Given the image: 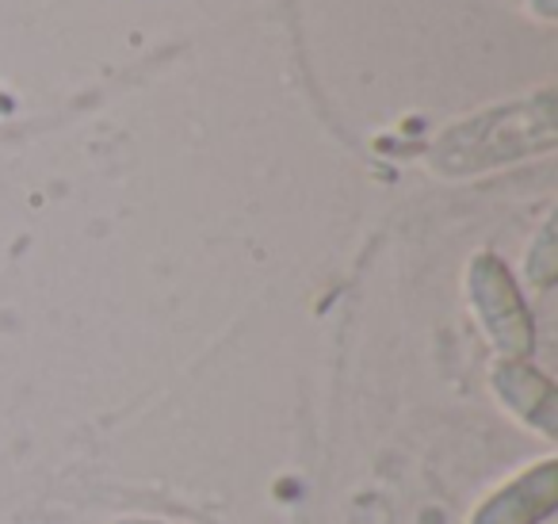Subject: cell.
Wrapping results in <instances>:
<instances>
[{
    "label": "cell",
    "instance_id": "cell-1",
    "mask_svg": "<svg viewBox=\"0 0 558 524\" xmlns=\"http://www.w3.org/2000/svg\"><path fill=\"white\" fill-rule=\"evenodd\" d=\"M550 146H555V100L550 93H543L532 104L486 111L448 131L433 150V165L444 172H478Z\"/></svg>",
    "mask_w": 558,
    "mask_h": 524
},
{
    "label": "cell",
    "instance_id": "cell-2",
    "mask_svg": "<svg viewBox=\"0 0 558 524\" xmlns=\"http://www.w3.org/2000/svg\"><path fill=\"white\" fill-rule=\"evenodd\" d=\"M466 287H471L474 314H478L482 330L489 333L497 353H505V360H524V356H532L535 325H532V314H527L524 299H520L517 284H512L509 269L489 253L474 257L471 272H466Z\"/></svg>",
    "mask_w": 558,
    "mask_h": 524
},
{
    "label": "cell",
    "instance_id": "cell-3",
    "mask_svg": "<svg viewBox=\"0 0 558 524\" xmlns=\"http://www.w3.org/2000/svg\"><path fill=\"white\" fill-rule=\"evenodd\" d=\"M558 509V460H543L486 498L471 524H543Z\"/></svg>",
    "mask_w": 558,
    "mask_h": 524
},
{
    "label": "cell",
    "instance_id": "cell-4",
    "mask_svg": "<svg viewBox=\"0 0 558 524\" xmlns=\"http://www.w3.org/2000/svg\"><path fill=\"white\" fill-rule=\"evenodd\" d=\"M494 391L520 421L535 425L543 437H558V391L543 371L524 360H501L494 368Z\"/></svg>",
    "mask_w": 558,
    "mask_h": 524
},
{
    "label": "cell",
    "instance_id": "cell-5",
    "mask_svg": "<svg viewBox=\"0 0 558 524\" xmlns=\"http://www.w3.org/2000/svg\"><path fill=\"white\" fill-rule=\"evenodd\" d=\"M527 276L539 287H550V279H555V226H547L539 234V241H535V253L527 261Z\"/></svg>",
    "mask_w": 558,
    "mask_h": 524
},
{
    "label": "cell",
    "instance_id": "cell-6",
    "mask_svg": "<svg viewBox=\"0 0 558 524\" xmlns=\"http://www.w3.org/2000/svg\"><path fill=\"white\" fill-rule=\"evenodd\" d=\"M119 524H157V521H119Z\"/></svg>",
    "mask_w": 558,
    "mask_h": 524
}]
</instances>
